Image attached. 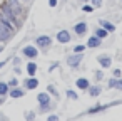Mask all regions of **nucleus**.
I'll list each match as a JSON object with an SVG mask.
<instances>
[{
	"label": "nucleus",
	"instance_id": "20e7f679",
	"mask_svg": "<svg viewBox=\"0 0 122 121\" xmlns=\"http://www.w3.org/2000/svg\"><path fill=\"white\" fill-rule=\"evenodd\" d=\"M35 46L40 49V51H47L50 46H52V37L50 35H39L35 39Z\"/></svg>",
	"mask_w": 122,
	"mask_h": 121
},
{
	"label": "nucleus",
	"instance_id": "f257e3e1",
	"mask_svg": "<svg viewBox=\"0 0 122 121\" xmlns=\"http://www.w3.org/2000/svg\"><path fill=\"white\" fill-rule=\"evenodd\" d=\"M0 12H2V14H4V15H5V17H7V19H9V20H10L15 27H17V29H20V24H22V22L19 20V17H17L15 10H14V9H12L7 2H5V0H4L2 4H0Z\"/></svg>",
	"mask_w": 122,
	"mask_h": 121
},
{
	"label": "nucleus",
	"instance_id": "aec40b11",
	"mask_svg": "<svg viewBox=\"0 0 122 121\" xmlns=\"http://www.w3.org/2000/svg\"><path fill=\"white\" fill-rule=\"evenodd\" d=\"M94 35H97L99 39H102V40H104V39H107L109 32H107V30H105L104 27H97V29L94 30Z\"/></svg>",
	"mask_w": 122,
	"mask_h": 121
},
{
	"label": "nucleus",
	"instance_id": "f704fd0d",
	"mask_svg": "<svg viewBox=\"0 0 122 121\" xmlns=\"http://www.w3.org/2000/svg\"><path fill=\"white\" fill-rule=\"evenodd\" d=\"M47 121H59V116H57V114H50V116L47 118Z\"/></svg>",
	"mask_w": 122,
	"mask_h": 121
},
{
	"label": "nucleus",
	"instance_id": "5701e85b",
	"mask_svg": "<svg viewBox=\"0 0 122 121\" xmlns=\"http://www.w3.org/2000/svg\"><path fill=\"white\" fill-rule=\"evenodd\" d=\"M65 96L69 98V99H72V101H75V99H79V94L74 91V89H67L65 91Z\"/></svg>",
	"mask_w": 122,
	"mask_h": 121
},
{
	"label": "nucleus",
	"instance_id": "4c0bfd02",
	"mask_svg": "<svg viewBox=\"0 0 122 121\" xmlns=\"http://www.w3.org/2000/svg\"><path fill=\"white\" fill-rule=\"evenodd\" d=\"M5 64H7L5 61H2V62H0V69H2V67H5Z\"/></svg>",
	"mask_w": 122,
	"mask_h": 121
},
{
	"label": "nucleus",
	"instance_id": "ea45409f",
	"mask_svg": "<svg viewBox=\"0 0 122 121\" xmlns=\"http://www.w3.org/2000/svg\"><path fill=\"white\" fill-rule=\"evenodd\" d=\"M2 51H4V47H2V46H0V52H2Z\"/></svg>",
	"mask_w": 122,
	"mask_h": 121
},
{
	"label": "nucleus",
	"instance_id": "7c9ffc66",
	"mask_svg": "<svg viewBox=\"0 0 122 121\" xmlns=\"http://www.w3.org/2000/svg\"><path fill=\"white\" fill-rule=\"evenodd\" d=\"M95 79H97V81H102V79H104V71H97V72H95Z\"/></svg>",
	"mask_w": 122,
	"mask_h": 121
},
{
	"label": "nucleus",
	"instance_id": "a878e982",
	"mask_svg": "<svg viewBox=\"0 0 122 121\" xmlns=\"http://www.w3.org/2000/svg\"><path fill=\"white\" fill-rule=\"evenodd\" d=\"M85 49H87V46H85V44H79V46H75V47H74V52H79V54H82Z\"/></svg>",
	"mask_w": 122,
	"mask_h": 121
},
{
	"label": "nucleus",
	"instance_id": "dca6fc26",
	"mask_svg": "<svg viewBox=\"0 0 122 121\" xmlns=\"http://www.w3.org/2000/svg\"><path fill=\"white\" fill-rule=\"evenodd\" d=\"M115 103H112V104H97V106H94V108H90V109H87V114H94V113H100V111H104V109H109L110 106H114Z\"/></svg>",
	"mask_w": 122,
	"mask_h": 121
},
{
	"label": "nucleus",
	"instance_id": "9d476101",
	"mask_svg": "<svg viewBox=\"0 0 122 121\" xmlns=\"http://www.w3.org/2000/svg\"><path fill=\"white\" fill-rule=\"evenodd\" d=\"M97 62L100 64L102 69H109L112 66V57L107 54H100V56H97Z\"/></svg>",
	"mask_w": 122,
	"mask_h": 121
},
{
	"label": "nucleus",
	"instance_id": "f3484780",
	"mask_svg": "<svg viewBox=\"0 0 122 121\" xmlns=\"http://www.w3.org/2000/svg\"><path fill=\"white\" fill-rule=\"evenodd\" d=\"M99 25H100V27H104L109 34H114V32H115V29H117V27H115L112 22H109V20H99Z\"/></svg>",
	"mask_w": 122,
	"mask_h": 121
},
{
	"label": "nucleus",
	"instance_id": "0eeeda50",
	"mask_svg": "<svg viewBox=\"0 0 122 121\" xmlns=\"http://www.w3.org/2000/svg\"><path fill=\"white\" fill-rule=\"evenodd\" d=\"M22 56H25L27 59H35L39 56V47L37 46H25V47H22Z\"/></svg>",
	"mask_w": 122,
	"mask_h": 121
},
{
	"label": "nucleus",
	"instance_id": "cd10ccee",
	"mask_svg": "<svg viewBox=\"0 0 122 121\" xmlns=\"http://www.w3.org/2000/svg\"><path fill=\"white\" fill-rule=\"evenodd\" d=\"M7 84H9V87H17V86H19V79H17V77H12Z\"/></svg>",
	"mask_w": 122,
	"mask_h": 121
},
{
	"label": "nucleus",
	"instance_id": "c9c22d12",
	"mask_svg": "<svg viewBox=\"0 0 122 121\" xmlns=\"http://www.w3.org/2000/svg\"><path fill=\"white\" fill-rule=\"evenodd\" d=\"M12 62H14L15 66H20V62H22V59H20V57H15V59H14Z\"/></svg>",
	"mask_w": 122,
	"mask_h": 121
},
{
	"label": "nucleus",
	"instance_id": "6ab92c4d",
	"mask_svg": "<svg viewBox=\"0 0 122 121\" xmlns=\"http://www.w3.org/2000/svg\"><path fill=\"white\" fill-rule=\"evenodd\" d=\"M37 71H39V67H37V64H35L34 61L27 62V76H35Z\"/></svg>",
	"mask_w": 122,
	"mask_h": 121
},
{
	"label": "nucleus",
	"instance_id": "473e14b6",
	"mask_svg": "<svg viewBox=\"0 0 122 121\" xmlns=\"http://www.w3.org/2000/svg\"><path fill=\"white\" fill-rule=\"evenodd\" d=\"M115 89H119V91H122V77H119V79H117V84H115Z\"/></svg>",
	"mask_w": 122,
	"mask_h": 121
},
{
	"label": "nucleus",
	"instance_id": "72a5a7b5",
	"mask_svg": "<svg viewBox=\"0 0 122 121\" xmlns=\"http://www.w3.org/2000/svg\"><path fill=\"white\" fill-rule=\"evenodd\" d=\"M59 66H60L59 62H54V64H50V67H49V72H52V71H54V69H57Z\"/></svg>",
	"mask_w": 122,
	"mask_h": 121
},
{
	"label": "nucleus",
	"instance_id": "c85d7f7f",
	"mask_svg": "<svg viewBox=\"0 0 122 121\" xmlns=\"http://www.w3.org/2000/svg\"><path fill=\"white\" fill-rule=\"evenodd\" d=\"M35 116H37V114H35L34 111H29V113H25V119H27V121H34V119H35Z\"/></svg>",
	"mask_w": 122,
	"mask_h": 121
},
{
	"label": "nucleus",
	"instance_id": "c756f323",
	"mask_svg": "<svg viewBox=\"0 0 122 121\" xmlns=\"http://www.w3.org/2000/svg\"><path fill=\"white\" fill-rule=\"evenodd\" d=\"M112 76L114 77H122V69H114L112 71Z\"/></svg>",
	"mask_w": 122,
	"mask_h": 121
},
{
	"label": "nucleus",
	"instance_id": "2f4dec72",
	"mask_svg": "<svg viewBox=\"0 0 122 121\" xmlns=\"http://www.w3.org/2000/svg\"><path fill=\"white\" fill-rule=\"evenodd\" d=\"M59 5V0H49V7H52V9H55Z\"/></svg>",
	"mask_w": 122,
	"mask_h": 121
},
{
	"label": "nucleus",
	"instance_id": "e433bc0d",
	"mask_svg": "<svg viewBox=\"0 0 122 121\" xmlns=\"http://www.w3.org/2000/svg\"><path fill=\"white\" fill-rule=\"evenodd\" d=\"M14 71H15V74H22V67H20V66H15Z\"/></svg>",
	"mask_w": 122,
	"mask_h": 121
},
{
	"label": "nucleus",
	"instance_id": "a211bd4d",
	"mask_svg": "<svg viewBox=\"0 0 122 121\" xmlns=\"http://www.w3.org/2000/svg\"><path fill=\"white\" fill-rule=\"evenodd\" d=\"M87 92H89V96H92V98H97V96H100V92H102V87L99 86V84H90L89 86V89H87Z\"/></svg>",
	"mask_w": 122,
	"mask_h": 121
},
{
	"label": "nucleus",
	"instance_id": "f03ea898",
	"mask_svg": "<svg viewBox=\"0 0 122 121\" xmlns=\"http://www.w3.org/2000/svg\"><path fill=\"white\" fill-rule=\"evenodd\" d=\"M37 103H39V111L40 113H47L50 111V103H52V96L47 91H42L37 94Z\"/></svg>",
	"mask_w": 122,
	"mask_h": 121
},
{
	"label": "nucleus",
	"instance_id": "f8f14e48",
	"mask_svg": "<svg viewBox=\"0 0 122 121\" xmlns=\"http://www.w3.org/2000/svg\"><path fill=\"white\" fill-rule=\"evenodd\" d=\"M89 86H90V81H89L87 77H79V79L75 81V87L80 89V91H87Z\"/></svg>",
	"mask_w": 122,
	"mask_h": 121
},
{
	"label": "nucleus",
	"instance_id": "79ce46f5",
	"mask_svg": "<svg viewBox=\"0 0 122 121\" xmlns=\"http://www.w3.org/2000/svg\"><path fill=\"white\" fill-rule=\"evenodd\" d=\"M120 2H122V0H120Z\"/></svg>",
	"mask_w": 122,
	"mask_h": 121
},
{
	"label": "nucleus",
	"instance_id": "ddd939ff",
	"mask_svg": "<svg viewBox=\"0 0 122 121\" xmlns=\"http://www.w3.org/2000/svg\"><path fill=\"white\" fill-rule=\"evenodd\" d=\"M100 44H102V39H99L97 35H90L85 46H87L89 49H95V47H100Z\"/></svg>",
	"mask_w": 122,
	"mask_h": 121
},
{
	"label": "nucleus",
	"instance_id": "6e6552de",
	"mask_svg": "<svg viewBox=\"0 0 122 121\" xmlns=\"http://www.w3.org/2000/svg\"><path fill=\"white\" fill-rule=\"evenodd\" d=\"M39 84H40V81H39L35 76H29V77L24 81V89H27V91H34V89L39 87Z\"/></svg>",
	"mask_w": 122,
	"mask_h": 121
},
{
	"label": "nucleus",
	"instance_id": "7ed1b4c3",
	"mask_svg": "<svg viewBox=\"0 0 122 121\" xmlns=\"http://www.w3.org/2000/svg\"><path fill=\"white\" fill-rule=\"evenodd\" d=\"M5 2H7V4H9V5L15 10V14H17V17H19V20L22 22V20H24V17H25V15H24V14H25L24 5L19 2V0H5Z\"/></svg>",
	"mask_w": 122,
	"mask_h": 121
},
{
	"label": "nucleus",
	"instance_id": "4468645a",
	"mask_svg": "<svg viewBox=\"0 0 122 121\" xmlns=\"http://www.w3.org/2000/svg\"><path fill=\"white\" fill-rule=\"evenodd\" d=\"M25 94V89L24 87H10V91H9V96L10 98H14V99H19V98H22Z\"/></svg>",
	"mask_w": 122,
	"mask_h": 121
},
{
	"label": "nucleus",
	"instance_id": "58836bf2",
	"mask_svg": "<svg viewBox=\"0 0 122 121\" xmlns=\"http://www.w3.org/2000/svg\"><path fill=\"white\" fill-rule=\"evenodd\" d=\"M80 2H82V4H89V2H90V0H80Z\"/></svg>",
	"mask_w": 122,
	"mask_h": 121
},
{
	"label": "nucleus",
	"instance_id": "4be33fe9",
	"mask_svg": "<svg viewBox=\"0 0 122 121\" xmlns=\"http://www.w3.org/2000/svg\"><path fill=\"white\" fill-rule=\"evenodd\" d=\"M47 92H49L50 96H54L55 99H59V98H60V96H59V91H57V89H55L52 84H49V86H47Z\"/></svg>",
	"mask_w": 122,
	"mask_h": 121
},
{
	"label": "nucleus",
	"instance_id": "b1692460",
	"mask_svg": "<svg viewBox=\"0 0 122 121\" xmlns=\"http://www.w3.org/2000/svg\"><path fill=\"white\" fill-rule=\"evenodd\" d=\"M82 12L92 14V12H94V5H92V4H84V5H82Z\"/></svg>",
	"mask_w": 122,
	"mask_h": 121
},
{
	"label": "nucleus",
	"instance_id": "412c9836",
	"mask_svg": "<svg viewBox=\"0 0 122 121\" xmlns=\"http://www.w3.org/2000/svg\"><path fill=\"white\" fill-rule=\"evenodd\" d=\"M9 91H10L9 84L4 82V81H0V96H9Z\"/></svg>",
	"mask_w": 122,
	"mask_h": 121
},
{
	"label": "nucleus",
	"instance_id": "2eb2a0df",
	"mask_svg": "<svg viewBox=\"0 0 122 121\" xmlns=\"http://www.w3.org/2000/svg\"><path fill=\"white\" fill-rule=\"evenodd\" d=\"M12 35H14L12 32H9L2 24H0V42H7V40H10Z\"/></svg>",
	"mask_w": 122,
	"mask_h": 121
},
{
	"label": "nucleus",
	"instance_id": "bb28decb",
	"mask_svg": "<svg viewBox=\"0 0 122 121\" xmlns=\"http://www.w3.org/2000/svg\"><path fill=\"white\" fill-rule=\"evenodd\" d=\"M102 2H104V0H90V4L94 5V9H100V7L104 5Z\"/></svg>",
	"mask_w": 122,
	"mask_h": 121
},
{
	"label": "nucleus",
	"instance_id": "1a4fd4ad",
	"mask_svg": "<svg viewBox=\"0 0 122 121\" xmlns=\"http://www.w3.org/2000/svg\"><path fill=\"white\" fill-rule=\"evenodd\" d=\"M74 34L75 35H79V37H82V35H85L87 34V30H89V25H87V22H77L75 25H74Z\"/></svg>",
	"mask_w": 122,
	"mask_h": 121
},
{
	"label": "nucleus",
	"instance_id": "393cba45",
	"mask_svg": "<svg viewBox=\"0 0 122 121\" xmlns=\"http://www.w3.org/2000/svg\"><path fill=\"white\" fill-rule=\"evenodd\" d=\"M117 79L119 77H110L107 81V89H115V84H117Z\"/></svg>",
	"mask_w": 122,
	"mask_h": 121
},
{
	"label": "nucleus",
	"instance_id": "39448f33",
	"mask_svg": "<svg viewBox=\"0 0 122 121\" xmlns=\"http://www.w3.org/2000/svg\"><path fill=\"white\" fill-rule=\"evenodd\" d=\"M82 61H84V52H82V54L74 52L72 56H67V66H70V67H74V69L79 67Z\"/></svg>",
	"mask_w": 122,
	"mask_h": 121
},
{
	"label": "nucleus",
	"instance_id": "9b49d317",
	"mask_svg": "<svg viewBox=\"0 0 122 121\" xmlns=\"http://www.w3.org/2000/svg\"><path fill=\"white\" fill-rule=\"evenodd\" d=\"M0 24H2V25H4L9 32H12V34H15V32L19 30V29H17V27H15V25H14V24H12V22L5 17V15H4V14H2V12H0Z\"/></svg>",
	"mask_w": 122,
	"mask_h": 121
},
{
	"label": "nucleus",
	"instance_id": "a19ab883",
	"mask_svg": "<svg viewBox=\"0 0 122 121\" xmlns=\"http://www.w3.org/2000/svg\"><path fill=\"white\" fill-rule=\"evenodd\" d=\"M24 2H27V0H24Z\"/></svg>",
	"mask_w": 122,
	"mask_h": 121
},
{
	"label": "nucleus",
	"instance_id": "423d86ee",
	"mask_svg": "<svg viewBox=\"0 0 122 121\" xmlns=\"http://www.w3.org/2000/svg\"><path fill=\"white\" fill-rule=\"evenodd\" d=\"M55 39H57V42H59V44L65 46V44H69V42L72 40V35H70V32H69L67 29H60V30L57 32Z\"/></svg>",
	"mask_w": 122,
	"mask_h": 121
}]
</instances>
